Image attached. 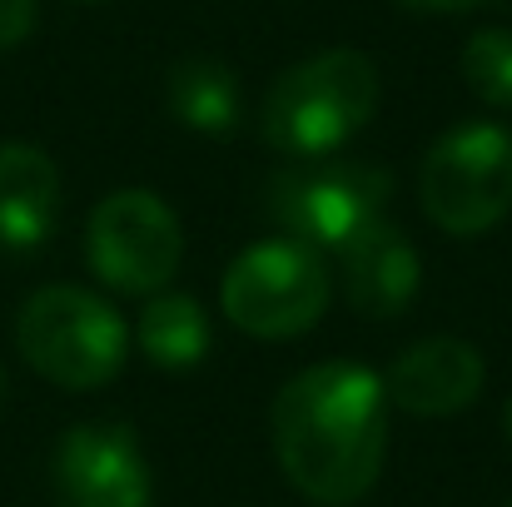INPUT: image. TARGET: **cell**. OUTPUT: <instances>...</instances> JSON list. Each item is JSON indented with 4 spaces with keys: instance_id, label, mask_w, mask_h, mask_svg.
<instances>
[{
    "instance_id": "cell-15",
    "label": "cell",
    "mask_w": 512,
    "mask_h": 507,
    "mask_svg": "<svg viewBox=\"0 0 512 507\" xmlns=\"http://www.w3.org/2000/svg\"><path fill=\"white\" fill-rule=\"evenodd\" d=\"M40 20V0H0V50H15L20 40H30Z\"/></svg>"
},
{
    "instance_id": "cell-1",
    "label": "cell",
    "mask_w": 512,
    "mask_h": 507,
    "mask_svg": "<svg viewBox=\"0 0 512 507\" xmlns=\"http://www.w3.org/2000/svg\"><path fill=\"white\" fill-rule=\"evenodd\" d=\"M269 433L284 478L319 507L358 503L388 453V393L363 363H314L294 373L274 408Z\"/></svg>"
},
{
    "instance_id": "cell-17",
    "label": "cell",
    "mask_w": 512,
    "mask_h": 507,
    "mask_svg": "<svg viewBox=\"0 0 512 507\" xmlns=\"http://www.w3.org/2000/svg\"><path fill=\"white\" fill-rule=\"evenodd\" d=\"M503 433H508V443H512V398H508V408H503Z\"/></svg>"
},
{
    "instance_id": "cell-3",
    "label": "cell",
    "mask_w": 512,
    "mask_h": 507,
    "mask_svg": "<svg viewBox=\"0 0 512 507\" xmlns=\"http://www.w3.org/2000/svg\"><path fill=\"white\" fill-rule=\"evenodd\" d=\"M15 348L45 383L90 393L125 368L130 329L100 294L75 284H45L15 314Z\"/></svg>"
},
{
    "instance_id": "cell-5",
    "label": "cell",
    "mask_w": 512,
    "mask_h": 507,
    "mask_svg": "<svg viewBox=\"0 0 512 507\" xmlns=\"http://www.w3.org/2000/svg\"><path fill=\"white\" fill-rule=\"evenodd\" d=\"M329 294V269L309 244L269 239L229 264L219 284V309L249 338H299L324 319Z\"/></svg>"
},
{
    "instance_id": "cell-11",
    "label": "cell",
    "mask_w": 512,
    "mask_h": 507,
    "mask_svg": "<svg viewBox=\"0 0 512 507\" xmlns=\"http://www.w3.org/2000/svg\"><path fill=\"white\" fill-rule=\"evenodd\" d=\"M60 224V169L40 145H0V249L30 254Z\"/></svg>"
},
{
    "instance_id": "cell-14",
    "label": "cell",
    "mask_w": 512,
    "mask_h": 507,
    "mask_svg": "<svg viewBox=\"0 0 512 507\" xmlns=\"http://www.w3.org/2000/svg\"><path fill=\"white\" fill-rule=\"evenodd\" d=\"M463 80H468V90L483 105L512 110V30L483 25V30L468 35V45H463Z\"/></svg>"
},
{
    "instance_id": "cell-7",
    "label": "cell",
    "mask_w": 512,
    "mask_h": 507,
    "mask_svg": "<svg viewBox=\"0 0 512 507\" xmlns=\"http://www.w3.org/2000/svg\"><path fill=\"white\" fill-rule=\"evenodd\" d=\"M85 259L115 294H160L179 274L184 229L174 209L150 189H115L90 209Z\"/></svg>"
},
{
    "instance_id": "cell-2",
    "label": "cell",
    "mask_w": 512,
    "mask_h": 507,
    "mask_svg": "<svg viewBox=\"0 0 512 507\" xmlns=\"http://www.w3.org/2000/svg\"><path fill=\"white\" fill-rule=\"evenodd\" d=\"M378 95L383 80L363 50H319L269 85L259 130L289 160H324L373 120Z\"/></svg>"
},
{
    "instance_id": "cell-16",
    "label": "cell",
    "mask_w": 512,
    "mask_h": 507,
    "mask_svg": "<svg viewBox=\"0 0 512 507\" xmlns=\"http://www.w3.org/2000/svg\"><path fill=\"white\" fill-rule=\"evenodd\" d=\"M398 5L418 15H468V10H483L488 0H398Z\"/></svg>"
},
{
    "instance_id": "cell-8",
    "label": "cell",
    "mask_w": 512,
    "mask_h": 507,
    "mask_svg": "<svg viewBox=\"0 0 512 507\" xmlns=\"http://www.w3.org/2000/svg\"><path fill=\"white\" fill-rule=\"evenodd\" d=\"M55 493L65 507H150L155 478L125 423H80L55 443Z\"/></svg>"
},
{
    "instance_id": "cell-18",
    "label": "cell",
    "mask_w": 512,
    "mask_h": 507,
    "mask_svg": "<svg viewBox=\"0 0 512 507\" xmlns=\"http://www.w3.org/2000/svg\"><path fill=\"white\" fill-rule=\"evenodd\" d=\"M0 398H5V373H0Z\"/></svg>"
},
{
    "instance_id": "cell-12",
    "label": "cell",
    "mask_w": 512,
    "mask_h": 507,
    "mask_svg": "<svg viewBox=\"0 0 512 507\" xmlns=\"http://www.w3.org/2000/svg\"><path fill=\"white\" fill-rule=\"evenodd\" d=\"M165 100H170V115L184 130L229 135L239 125V80H234L229 65H219L209 55H189V60L174 65Z\"/></svg>"
},
{
    "instance_id": "cell-13",
    "label": "cell",
    "mask_w": 512,
    "mask_h": 507,
    "mask_svg": "<svg viewBox=\"0 0 512 507\" xmlns=\"http://www.w3.org/2000/svg\"><path fill=\"white\" fill-rule=\"evenodd\" d=\"M140 348L160 368H194L209 353V319L189 294H160L140 314Z\"/></svg>"
},
{
    "instance_id": "cell-10",
    "label": "cell",
    "mask_w": 512,
    "mask_h": 507,
    "mask_svg": "<svg viewBox=\"0 0 512 507\" xmlns=\"http://www.w3.org/2000/svg\"><path fill=\"white\" fill-rule=\"evenodd\" d=\"M343 254V289H348V304L363 314V319H398L413 299H418V284H423V264H418V249L413 239L378 219L368 224Z\"/></svg>"
},
{
    "instance_id": "cell-19",
    "label": "cell",
    "mask_w": 512,
    "mask_h": 507,
    "mask_svg": "<svg viewBox=\"0 0 512 507\" xmlns=\"http://www.w3.org/2000/svg\"><path fill=\"white\" fill-rule=\"evenodd\" d=\"M80 5H95V0H80Z\"/></svg>"
},
{
    "instance_id": "cell-6",
    "label": "cell",
    "mask_w": 512,
    "mask_h": 507,
    "mask_svg": "<svg viewBox=\"0 0 512 507\" xmlns=\"http://www.w3.org/2000/svg\"><path fill=\"white\" fill-rule=\"evenodd\" d=\"M393 194V179L373 165H309L284 169L264 184L269 219L309 244V249H348L368 224L383 219V204Z\"/></svg>"
},
{
    "instance_id": "cell-4",
    "label": "cell",
    "mask_w": 512,
    "mask_h": 507,
    "mask_svg": "<svg viewBox=\"0 0 512 507\" xmlns=\"http://www.w3.org/2000/svg\"><path fill=\"white\" fill-rule=\"evenodd\" d=\"M423 214L453 234L478 239L512 214V130L503 125H458L448 130L418 174Z\"/></svg>"
},
{
    "instance_id": "cell-9",
    "label": "cell",
    "mask_w": 512,
    "mask_h": 507,
    "mask_svg": "<svg viewBox=\"0 0 512 507\" xmlns=\"http://www.w3.org/2000/svg\"><path fill=\"white\" fill-rule=\"evenodd\" d=\"M483 378H488V363H483V353L473 343H463V338H423V343L403 348L388 363L383 393L403 413L453 418L468 403H478Z\"/></svg>"
}]
</instances>
